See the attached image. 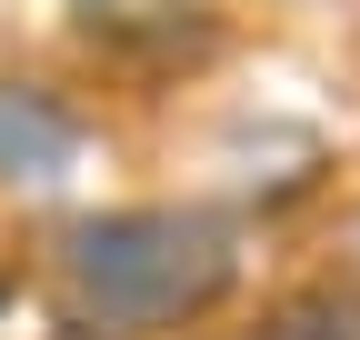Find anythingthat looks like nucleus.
<instances>
[{
	"label": "nucleus",
	"instance_id": "obj_2",
	"mask_svg": "<svg viewBox=\"0 0 360 340\" xmlns=\"http://www.w3.org/2000/svg\"><path fill=\"white\" fill-rule=\"evenodd\" d=\"M90 150H101V120L60 80L0 70V190H60L90 170Z\"/></svg>",
	"mask_w": 360,
	"mask_h": 340
},
{
	"label": "nucleus",
	"instance_id": "obj_1",
	"mask_svg": "<svg viewBox=\"0 0 360 340\" xmlns=\"http://www.w3.org/2000/svg\"><path fill=\"white\" fill-rule=\"evenodd\" d=\"M231 280H240V230L200 200H110V210H80L51 240L60 330L150 340V330L220 310Z\"/></svg>",
	"mask_w": 360,
	"mask_h": 340
},
{
	"label": "nucleus",
	"instance_id": "obj_3",
	"mask_svg": "<svg viewBox=\"0 0 360 340\" xmlns=\"http://www.w3.org/2000/svg\"><path fill=\"white\" fill-rule=\"evenodd\" d=\"M260 340H360V290H300V301H281L260 320Z\"/></svg>",
	"mask_w": 360,
	"mask_h": 340
}]
</instances>
